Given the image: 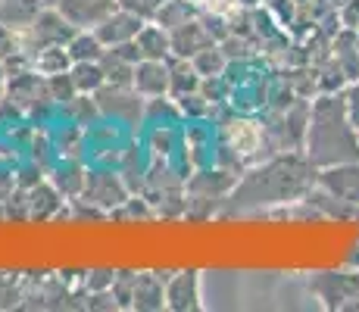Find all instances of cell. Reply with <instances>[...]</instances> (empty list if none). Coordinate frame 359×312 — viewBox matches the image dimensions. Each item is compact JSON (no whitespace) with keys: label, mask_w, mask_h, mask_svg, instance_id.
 <instances>
[{"label":"cell","mask_w":359,"mask_h":312,"mask_svg":"<svg viewBox=\"0 0 359 312\" xmlns=\"http://www.w3.org/2000/svg\"><path fill=\"white\" fill-rule=\"evenodd\" d=\"M100 66H103V75H107V85H131L137 62L119 57L113 47H107V53L100 57Z\"/></svg>","instance_id":"obj_24"},{"label":"cell","mask_w":359,"mask_h":312,"mask_svg":"<svg viewBox=\"0 0 359 312\" xmlns=\"http://www.w3.org/2000/svg\"><path fill=\"white\" fill-rule=\"evenodd\" d=\"M191 62L200 72V79H216V75H225V69H229V57H225L222 44H212L206 50H200L197 57H191Z\"/></svg>","instance_id":"obj_25"},{"label":"cell","mask_w":359,"mask_h":312,"mask_svg":"<svg viewBox=\"0 0 359 312\" xmlns=\"http://www.w3.org/2000/svg\"><path fill=\"white\" fill-rule=\"evenodd\" d=\"M200 13H210V16H222V19H231L238 16L241 10H244V4L241 0H197Z\"/></svg>","instance_id":"obj_27"},{"label":"cell","mask_w":359,"mask_h":312,"mask_svg":"<svg viewBox=\"0 0 359 312\" xmlns=\"http://www.w3.org/2000/svg\"><path fill=\"white\" fill-rule=\"evenodd\" d=\"M113 281H116V272H107V269H100V272H91L85 278L88 290H109V287H113Z\"/></svg>","instance_id":"obj_30"},{"label":"cell","mask_w":359,"mask_h":312,"mask_svg":"<svg viewBox=\"0 0 359 312\" xmlns=\"http://www.w3.org/2000/svg\"><path fill=\"white\" fill-rule=\"evenodd\" d=\"M316 165L309 163V156H278L266 165V169H257L244 178V182L234 184L231 191V210H241V206H262V203H287V200H297L316 187Z\"/></svg>","instance_id":"obj_2"},{"label":"cell","mask_w":359,"mask_h":312,"mask_svg":"<svg viewBox=\"0 0 359 312\" xmlns=\"http://www.w3.org/2000/svg\"><path fill=\"white\" fill-rule=\"evenodd\" d=\"M119 6L128 13H135V16H141V19H154L160 0H119Z\"/></svg>","instance_id":"obj_29"},{"label":"cell","mask_w":359,"mask_h":312,"mask_svg":"<svg viewBox=\"0 0 359 312\" xmlns=\"http://www.w3.org/2000/svg\"><path fill=\"white\" fill-rule=\"evenodd\" d=\"M0 100H4V81H0Z\"/></svg>","instance_id":"obj_34"},{"label":"cell","mask_w":359,"mask_h":312,"mask_svg":"<svg viewBox=\"0 0 359 312\" xmlns=\"http://www.w3.org/2000/svg\"><path fill=\"white\" fill-rule=\"evenodd\" d=\"M141 97L154 100V97H165L172 88V75H169V60H141L135 66V79H131Z\"/></svg>","instance_id":"obj_11"},{"label":"cell","mask_w":359,"mask_h":312,"mask_svg":"<svg viewBox=\"0 0 359 312\" xmlns=\"http://www.w3.org/2000/svg\"><path fill=\"white\" fill-rule=\"evenodd\" d=\"M32 69H38L41 75H63L72 69V53H69L66 44H50V47H41L38 53L32 57Z\"/></svg>","instance_id":"obj_19"},{"label":"cell","mask_w":359,"mask_h":312,"mask_svg":"<svg viewBox=\"0 0 359 312\" xmlns=\"http://www.w3.org/2000/svg\"><path fill=\"white\" fill-rule=\"evenodd\" d=\"M44 10L41 0H0V22L6 25H29Z\"/></svg>","instance_id":"obj_23"},{"label":"cell","mask_w":359,"mask_h":312,"mask_svg":"<svg viewBox=\"0 0 359 312\" xmlns=\"http://www.w3.org/2000/svg\"><path fill=\"white\" fill-rule=\"evenodd\" d=\"M66 47H69V53H72V62H97L103 53H107V44L97 38L94 29H79Z\"/></svg>","instance_id":"obj_21"},{"label":"cell","mask_w":359,"mask_h":312,"mask_svg":"<svg viewBox=\"0 0 359 312\" xmlns=\"http://www.w3.org/2000/svg\"><path fill=\"white\" fill-rule=\"evenodd\" d=\"M137 50H141V60H169L172 57V38H169V29H163L160 22H144L141 32L135 38Z\"/></svg>","instance_id":"obj_15"},{"label":"cell","mask_w":359,"mask_h":312,"mask_svg":"<svg viewBox=\"0 0 359 312\" xmlns=\"http://www.w3.org/2000/svg\"><path fill=\"white\" fill-rule=\"evenodd\" d=\"M94 100H97L103 116H113V119L126 125H137L144 119V113H147V107H144L147 97H141L131 85H103L94 94Z\"/></svg>","instance_id":"obj_5"},{"label":"cell","mask_w":359,"mask_h":312,"mask_svg":"<svg viewBox=\"0 0 359 312\" xmlns=\"http://www.w3.org/2000/svg\"><path fill=\"white\" fill-rule=\"evenodd\" d=\"M169 75H172V88L169 94L172 97H184V94H194L200 91V72L194 69L191 60H182V57H169Z\"/></svg>","instance_id":"obj_20"},{"label":"cell","mask_w":359,"mask_h":312,"mask_svg":"<svg viewBox=\"0 0 359 312\" xmlns=\"http://www.w3.org/2000/svg\"><path fill=\"white\" fill-rule=\"evenodd\" d=\"M6 79V69H4V60H0V81Z\"/></svg>","instance_id":"obj_32"},{"label":"cell","mask_w":359,"mask_h":312,"mask_svg":"<svg viewBox=\"0 0 359 312\" xmlns=\"http://www.w3.org/2000/svg\"><path fill=\"white\" fill-rule=\"evenodd\" d=\"M262 144H266V128L250 116H231L225 122V150H231L234 159H257Z\"/></svg>","instance_id":"obj_7"},{"label":"cell","mask_w":359,"mask_h":312,"mask_svg":"<svg viewBox=\"0 0 359 312\" xmlns=\"http://www.w3.org/2000/svg\"><path fill=\"white\" fill-rule=\"evenodd\" d=\"M241 4H244V6H247V10H253V6H257V4H259V0H241Z\"/></svg>","instance_id":"obj_31"},{"label":"cell","mask_w":359,"mask_h":312,"mask_svg":"<svg viewBox=\"0 0 359 312\" xmlns=\"http://www.w3.org/2000/svg\"><path fill=\"white\" fill-rule=\"evenodd\" d=\"M344 109H347V116H350V122L359 128V79H353L347 88H344Z\"/></svg>","instance_id":"obj_28"},{"label":"cell","mask_w":359,"mask_h":312,"mask_svg":"<svg viewBox=\"0 0 359 312\" xmlns=\"http://www.w3.org/2000/svg\"><path fill=\"white\" fill-rule=\"evenodd\" d=\"M316 187L331 194V200H337L344 206H359V159L319 169Z\"/></svg>","instance_id":"obj_6"},{"label":"cell","mask_w":359,"mask_h":312,"mask_svg":"<svg viewBox=\"0 0 359 312\" xmlns=\"http://www.w3.org/2000/svg\"><path fill=\"white\" fill-rule=\"evenodd\" d=\"M234 184H238V175H234V172H225V169H197L194 178L188 182L191 200H184V203L219 200V197H225L229 191H234Z\"/></svg>","instance_id":"obj_10"},{"label":"cell","mask_w":359,"mask_h":312,"mask_svg":"<svg viewBox=\"0 0 359 312\" xmlns=\"http://www.w3.org/2000/svg\"><path fill=\"white\" fill-rule=\"evenodd\" d=\"M41 4H44V6H57L60 0H41Z\"/></svg>","instance_id":"obj_33"},{"label":"cell","mask_w":359,"mask_h":312,"mask_svg":"<svg viewBox=\"0 0 359 312\" xmlns=\"http://www.w3.org/2000/svg\"><path fill=\"white\" fill-rule=\"evenodd\" d=\"M200 297V272L188 269V272H172V278L165 281V309L175 312H194L203 306Z\"/></svg>","instance_id":"obj_9"},{"label":"cell","mask_w":359,"mask_h":312,"mask_svg":"<svg viewBox=\"0 0 359 312\" xmlns=\"http://www.w3.org/2000/svg\"><path fill=\"white\" fill-rule=\"evenodd\" d=\"M69 75H72V85L79 94H97L100 88L107 85V75H103L100 60L97 62H72Z\"/></svg>","instance_id":"obj_22"},{"label":"cell","mask_w":359,"mask_h":312,"mask_svg":"<svg viewBox=\"0 0 359 312\" xmlns=\"http://www.w3.org/2000/svg\"><path fill=\"white\" fill-rule=\"evenodd\" d=\"M57 10L63 13L75 29H94L113 10H119V0H60Z\"/></svg>","instance_id":"obj_13"},{"label":"cell","mask_w":359,"mask_h":312,"mask_svg":"<svg viewBox=\"0 0 359 312\" xmlns=\"http://www.w3.org/2000/svg\"><path fill=\"white\" fill-rule=\"evenodd\" d=\"M131 150L128 137L122 135V128L113 122H100L94 119L91 125H85V154L81 156H91L94 165H119L122 156H126Z\"/></svg>","instance_id":"obj_3"},{"label":"cell","mask_w":359,"mask_h":312,"mask_svg":"<svg viewBox=\"0 0 359 312\" xmlns=\"http://www.w3.org/2000/svg\"><path fill=\"white\" fill-rule=\"evenodd\" d=\"M194 16H200V6L197 0H160L154 13V22H160L163 29H178V25L191 22Z\"/></svg>","instance_id":"obj_17"},{"label":"cell","mask_w":359,"mask_h":312,"mask_svg":"<svg viewBox=\"0 0 359 312\" xmlns=\"http://www.w3.org/2000/svg\"><path fill=\"white\" fill-rule=\"evenodd\" d=\"M163 306H165V281L156 272L135 275L131 309H163Z\"/></svg>","instance_id":"obj_16"},{"label":"cell","mask_w":359,"mask_h":312,"mask_svg":"<svg viewBox=\"0 0 359 312\" xmlns=\"http://www.w3.org/2000/svg\"><path fill=\"white\" fill-rule=\"evenodd\" d=\"M81 200L94 203L103 212L119 210L128 200V184L122 178V172H113L109 165H94L85 175V187H81Z\"/></svg>","instance_id":"obj_4"},{"label":"cell","mask_w":359,"mask_h":312,"mask_svg":"<svg viewBox=\"0 0 359 312\" xmlns=\"http://www.w3.org/2000/svg\"><path fill=\"white\" fill-rule=\"evenodd\" d=\"M144 22H150V19H141V16H135V13H128V10L119 6V10L109 13L100 25H94V32H97V38L107 47H116V44H128V41H135Z\"/></svg>","instance_id":"obj_14"},{"label":"cell","mask_w":359,"mask_h":312,"mask_svg":"<svg viewBox=\"0 0 359 312\" xmlns=\"http://www.w3.org/2000/svg\"><path fill=\"white\" fill-rule=\"evenodd\" d=\"M85 175H88V169L79 163V159L63 156V163L57 165V175H53V187H57V191L63 194V197L75 200V197H81V187H85Z\"/></svg>","instance_id":"obj_18"},{"label":"cell","mask_w":359,"mask_h":312,"mask_svg":"<svg viewBox=\"0 0 359 312\" xmlns=\"http://www.w3.org/2000/svg\"><path fill=\"white\" fill-rule=\"evenodd\" d=\"M22 50V25H6L0 22V60H10Z\"/></svg>","instance_id":"obj_26"},{"label":"cell","mask_w":359,"mask_h":312,"mask_svg":"<svg viewBox=\"0 0 359 312\" xmlns=\"http://www.w3.org/2000/svg\"><path fill=\"white\" fill-rule=\"evenodd\" d=\"M306 156L316 169L359 159V128L350 122L341 94H322L309 103Z\"/></svg>","instance_id":"obj_1"},{"label":"cell","mask_w":359,"mask_h":312,"mask_svg":"<svg viewBox=\"0 0 359 312\" xmlns=\"http://www.w3.org/2000/svg\"><path fill=\"white\" fill-rule=\"evenodd\" d=\"M169 38H172V57H182V60H191V57H197L200 50H206V47L219 44L200 16H194L184 25H178V29H172Z\"/></svg>","instance_id":"obj_12"},{"label":"cell","mask_w":359,"mask_h":312,"mask_svg":"<svg viewBox=\"0 0 359 312\" xmlns=\"http://www.w3.org/2000/svg\"><path fill=\"white\" fill-rule=\"evenodd\" d=\"M309 287L325 300V306H350L359 300V275L356 272H319Z\"/></svg>","instance_id":"obj_8"}]
</instances>
